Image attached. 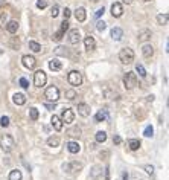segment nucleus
I'll return each mask as SVG.
<instances>
[{"label": "nucleus", "instance_id": "f257e3e1", "mask_svg": "<svg viewBox=\"0 0 169 180\" xmlns=\"http://www.w3.org/2000/svg\"><path fill=\"white\" fill-rule=\"evenodd\" d=\"M16 147V140L11 134H2L0 136V148L5 153H11Z\"/></svg>", "mask_w": 169, "mask_h": 180}, {"label": "nucleus", "instance_id": "f03ea898", "mask_svg": "<svg viewBox=\"0 0 169 180\" xmlns=\"http://www.w3.org/2000/svg\"><path fill=\"white\" fill-rule=\"evenodd\" d=\"M137 85V75L134 72H126L123 75V87L126 90H131Z\"/></svg>", "mask_w": 169, "mask_h": 180}, {"label": "nucleus", "instance_id": "7ed1b4c3", "mask_svg": "<svg viewBox=\"0 0 169 180\" xmlns=\"http://www.w3.org/2000/svg\"><path fill=\"white\" fill-rule=\"evenodd\" d=\"M119 60H120L123 64H131V63L134 61V52H133V49L123 47V49L119 52Z\"/></svg>", "mask_w": 169, "mask_h": 180}, {"label": "nucleus", "instance_id": "20e7f679", "mask_svg": "<svg viewBox=\"0 0 169 180\" xmlns=\"http://www.w3.org/2000/svg\"><path fill=\"white\" fill-rule=\"evenodd\" d=\"M44 96L47 98V101H50V102H57V101L60 99V90H58V87H55V85L47 87V88H46V92H44Z\"/></svg>", "mask_w": 169, "mask_h": 180}, {"label": "nucleus", "instance_id": "39448f33", "mask_svg": "<svg viewBox=\"0 0 169 180\" xmlns=\"http://www.w3.org/2000/svg\"><path fill=\"white\" fill-rule=\"evenodd\" d=\"M47 81V75L44 70H37L34 73V85L35 87H44Z\"/></svg>", "mask_w": 169, "mask_h": 180}, {"label": "nucleus", "instance_id": "423d86ee", "mask_svg": "<svg viewBox=\"0 0 169 180\" xmlns=\"http://www.w3.org/2000/svg\"><path fill=\"white\" fill-rule=\"evenodd\" d=\"M82 168H84V163H82V162H76V160L63 165V169H64L66 172H79Z\"/></svg>", "mask_w": 169, "mask_h": 180}, {"label": "nucleus", "instance_id": "0eeeda50", "mask_svg": "<svg viewBox=\"0 0 169 180\" xmlns=\"http://www.w3.org/2000/svg\"><path fill=\"white\" fill-rule=\"evenodd\" d=\"M67 79H69V82H70L72 85H81V84H82V75H81V72H78V70L69 72Z\"/></svg>", "mask_w": 169, "mask_h": 180}, {"label": "nucleus", "instance_id": "6e6552de", "mask_svg": "<svg viewBox=\"0 0 169 180\" xmlns=\"http://www.w3.org/2000/svg\"><path fill=\"white\" fill-rule=\"evenodd\" d=\"M60 119L63 121V124H72L75 121V112L72 109H64Z\"/></svg>", "mask_w": 169, "mask_h": 180}, {"label": "nucleus", "instance_id": "1a4fd4ad", "mask_svg": "<svg viewBox=\"0 0 169 180\" xmlns=\"http://www.w3.org/2000/svg\"><path fill=\"white\" fill-rule=\"evenodd\" d=\"M22 63H23V66H25L26 69H34L35 64H37V60H35V57H32V55H23Z\"/></svg>", "mask_w": 169, "mask_h": 180}, {"label": "nucleus", "instance_id": "9d476101", "mask_svg": "<svg viewBox=\"0 0 169 180\" xmlns=\"http://www.w3.org/2000/svg\"><path fill=\"white\" fill-rule=\"evenodd\" d=\"M123 14V8H122V5L120 3H117V2H114L113 5H111V16L113 17H120Z\"/></svg>", "mask_w": 169, "mask_h": 180}, {"label": "nucleus", "instance_id": "9b49d317", "mask_svg": "<svg viewBox=\"0 0 169 180\" xmlns=\"http://www.w3.org/2000/svg\"><path fill=\"white\" fill-rule=\"evenodd\" d=\"M84 46H85V50H87V52H91V50L96 47V41H95V38H93L91 35L85 37V38H84Z\"/></svg>", "mask_w": 169, "mask_h": 180}, {"label": "nucleus", "instance_id": "f8f14e48", "mask_svg": "<svg viewBox=\"0 0 169 180\" xmlns=\"http://www.w3.org/2000/svg\"><path fill=\"white\" fill-rule=\"evenodd\" d=\"M79 40H81V34H79V31H78V29H72L70 34H69V41H70L72 44H78Z\"/></svg>", "mask_w": 169, "mask_h": 180}, {"label": "nucleus", "instance_id": "ddd939ff", "mask_svg": "<svg viewBox=\"0 0 169 180\" xmlns=\"http://www.w3.org/2000/svg\"><path fill=\"white\" fill-rule=\"evenodd\" d=\"M78 113L82 118H88L90 116V107L85 102H81V104H78Z\"/></svg>", "mask_w": 169, "mask_h": 180}, {"label": "nucleus", "instance_id": "4468645a", "mask_svg": "<svg viewBox=\"0 0 169 180\" xmlns=\"http://www.w3.org/2000/svg\"><path fill=\"white\" fill-rule=\"evenodd\" d=\"M49 69H50V70H53V72H58V70H61V69H63V63H61L58 58H53V60H50V61H49Z\"/></svg>", "mask_w": 169, "mask_h": 180}, {"label": "nucleus", "instance_id": "2eb2a0df", "mask_svg": "<svg viewBox=\"0 0 169 180\" xmlns=\"http://www.w3.org/2000/svg\"><path fill=\"white\" fill-rule=\"evenodd\" d=\"M50 124H52V127H53L57 131H61V130H63V121L60 119V116L53 115L52 119H50Z\"/></svg>", "mask_w": 169, "mask_h": 180}, {"label": "nucleus", "instance_id": "dca6fc26", "mask_svg": "<svg viewBox=\"0 0 169 180\" xmlns=\"http://www.w3.org/2000/svg\"><path fill=\"white\" fill-rule=\"evenodd\" d=\"M66 147H67L69 153H72V154H76V153H79V151H81V147H79V144H78V142H73V140L67 142V144H66Z\"/></svg>", "mask_w": 169, "mask_h": 180}, {"label": "nucleus", "instance_id": "f3484780", "mask_svg": "<svg viewBox=\"0 0 169 180\" xmlns=\"http://www.w3.org/2000/svg\"><path fill=\"white\" fill-rule=\"evenodd\" d=\"M75 19H76V20H78L79 23L85 22V19H87L85 9H84V8H76V11H75Z\"/></svg>", "mask_w": 169, "mask_h": 180}, {"label": "nucleus", "instance_id": "a211bd4d", "mask_svg": "<svg viewBox=\"0 0 169 180\" xmlns=\"http://www.w3.org/2000/svg\"><path fill=\"white\" fill-rule=\"evenodd\" d=\"M122 37H123V31H122L120 28H113V29H111V38H113L114 41H120Z\"/></svg>", "mask_w": 169, "mask_h": 180}, {"label": "nucleus", "instance_id": "6ab92c4d", "mask_svg": "<svg viewBox=\"0 0 169 180\" xmlns=\"http://www.w3.org/2000/svg\"><path fill=\"white\" fill-rule=\"evenodd\" d=\"M12 101H14L16 106H23V104L26 102V95H25V93H16V95L12 96Z\"/></svg>", "mask_w": 169, "mask_h": 180}, {"label": "nucleus", "instance_id": "aec40b11", "mask_svg": "<svg viewBox=\"0 0 169 180\" xmlns=\"http://www.w3.org/2000/svg\"><path fill=\"white\" fill-rule=\"evenodd\" d=\"M142 54H143L145 58H151V57L154 55V47H152L151 44H143V47H142Z\"/></svg>", "mask_w": 169, "mask_h": 180}, {"label": "nucleus", "instance_id": "412c9836", "mask_svg": "<svg viewBox=\"0 0 169 180\" xmlns=\"http://www.w3.org/2000/svg\"><path fill=\"white\" fill-rule=\"evenodd\" d=\"M6 29H8V32H9V34H16V32L19 31V22H16V20H11V22H8V25H6Z\"/></svg>", "mask_w": 169, "mask_h": 180}, {"label": "nucleus", "instance_id": "4be33fe9", "mask_svg": "<svg viewBox=\"0 0 169 180\" xmlns=\"http://www.w3.org/2000/svg\"><path fill=\"white\" fill-rule=\"evenodd\" d=\"M151 35H152V32L149 29H143V31L139 32V41H146V40L151 38Z\"/></svg>", "mask_w": 169, "mask_h": 180}, {"label": "nucleus", "instance_id": "5701e85b", "mask_svg": "<svg viewBox=\"0 0 169 180\" xmlns=\"http://www.w3.org/2000/svg\"><path fill=\"white\" fill-rule=\"evenodd\" d=\"M107 118H108V113H107V110H99V112L95 115V121H96V122H104Z\"/></svg>", "mask_w": 169, "mask_h": 180}, {"label": "nucleus", "instance_id": "b1692460", "mask_svg": "<svg viewBox=\"0 0 169 180\" xmlns=\"http://www.w3.org/2000/svg\"><path fill=\"white\" fill-rule=\"evenodd\" d=\"M128 147H129V150L136 151V150L140 148V140H139V139H129V140H128Z\"/></svg>", "mask_w": 169, "mask_h": 180}, {"label": "nucleus", "instance_id": "393cba45", "mask_svg": "<svg viewBox=\"0 0 169 180\" xmlns=\"http://www.w3.org/2000/svg\"><path fill=\"white\" fill-rule=\"evenodd\" d=\"M22 177H23V174L19 169H12L9 172V180H22Z\"/></svg>", "mask_w": 169, "mask_h": 180}, {"label": "nucleus", "instance_id": "a878e982", "mask_svg": "<svg viewBox=\"0 0 169 180\" xmlns=\"http://www.w3.org/2000/svg\"><path fill=\"white\" fill-rule=\"evenodd\" d=\"M167 19H169L167 14H158L157 16V23L161 25V26H164V25H167Z\"/></svg>", "mask_w": 169, "mask_h": 180}, {"label": "nucleus", "instance_id": "bb28decb", "mask_svg": "<svg viewBox=\"0 0 169 180\" xmlns=\"http://www.w3.org/2000/svg\"><path fill=\"white\" fill-rule=\"evenodd\" d=\"M95 139H96V142L104 144V142L107 140V133H105V131H98L96 136H95Z\"/></svg>", "mask_w": 169, "mask_h": 180}, {"label": "nucleus", "instance_id": "cd10ccee", "mask_svg": "<svg viewBox=\"0 0 169 180\" xmlns=\"http://www.w3.org/2000/svg\"><path fill=\"white\" fill-rule=\"evenodd\" d=\"M67 134L72 136V137H79V136H81V128H79V127H73V128H70V130L67 131Z\"/></svg>", "mask_w": 169, "mask_h": 180}, {"label": "nucleus", "instance_id": "c85d7f7f", "mask_svg": "<svg viewBox=\"0 0 169 180\" xmlns=\"http://www.w3.org/2000/svg\"><path fill=\"white\" fill-rule=\"evenodd\" d=\"M47 145L49 147H58L60 145V137H57V136H50L49 139H47Z\"/></svg>", "mask_w": 169, "mask_h": 180}, {"label": "nucleus", "instance_id": "c756f323", "mask_svg": "<svg viewBox=\"0 0 169 180\" xmlns=\"http://www.w3.org/2000/svg\"><path fill=\"white\" fill-rule=\"evenodd\" d=\"M29 49H31L32 52H40V50H41V46H40V43H37V41H29Z\"/></svg>", "mask_w": 169, "mask_h": 180}, {"label": "nucleus", "instance_id": "7c9ffc66", "mask_svg": "<svg viewBox=\"0 0 169 180\" xmlns=\"http://www.w3.org/2000/svg\"><path fill=\"white\" fill-rule=\"evenodd\" d=\"M38 116H40V113H38V110H37L35 107L29 109V118H31L32 121H37V119H38Z\"/></svg>", "mask_w": 169, "mask_h": 180}, {"label": "nucleus", "instance_id": "2f4dec72", "mask_svg": "<svg viewBox=\"0 0 169 180\" xmlns=\"http://www.w3.org/2000/svg\"><path fill=\"white\" fill-rule=\"evenodd\" d=\"M136 72H137L142 78H145V76H146V70H145V67H143L142 64H137V66H136Z\"/></svg>", "mask_w": 169, "mask_h": 180}, {"label": "nucleus", "instance_id": "473e14b6", "mask_svg": "<svg viewBox=\"0 0 169 180\" xmlns=\"http://www.w3.org/2000/svg\"><path fill=\"white\" fill-rule=\"evenodd\" d=\"M101 171H102V168H101L99 165L93 166V172H91V175H90V177H91V178H96V177H98V175L101 174Z\"/></svg>", "mask_w": 169, "mask_h": 180}, {"label": "nucleus", "instance_id": "72a5a7b5", "mask_svg": "<svg viewBox=\"0 0 169 180\" xmlns=\"http://www.w3.org/2000/svg\"><path fill=\"white\" fill-rule=\"evenodd\" d=\"M66 98L69 101H73L76 98V92H75V90H67V92H66Z\"/></svg>", "mask_w": 169, "mask_h": 180}, {"label": "nucleus", "instance_id": "f704fd0d", "mask_svg": "<svg viewBox=\"0 0 169 180\" xmlns=\"http://www.w3.org/2000/svg\"><path fill=\"white\" fill-rule=\"evenodd\" d=\"M63 37H64V32H61V31H58V32H55V34H53V37H52V40L58 43V41H61V40H63Z\"/></svg>", "mask_w": 169, "mask_h": 180}, {"label": "nucleus", "instance_id": "c9c22d12", "mask_svg": "<svg viewBox=\"0 0 169 180\" xmlns=\"http://www.w3.org/2000/svg\"><path fill=\"white\" fill-rule=\"evenodd\" d=\"M143 134H145L146 137H152V134H154V128H152L151 125H148V127L145 128V131H143Z\"/></svg>", "mask_w": 169, "mask_h": 180}, {"label": "nucleus", "instance_id": "e433bc0d", "mask_svg": "<svg viewBox=\"0 0 169 180\" xmlns=\"http://www.w3.org/2000/svg\"><path fill=\"white\" fill-rule=\"evenodd\" d=\"M96 29H98L99 32L105 31V29H107V23H105V22H98V23H96Z\"/></svg>", "mask_w": 169, "mask_h": 180}, {"label": "nucleus", "instance_id": "4c0bfd02", "mask_svg": "<svg viewBox=\"0 0 169 180\" xmlns=\"http://www.w3.org/2000/svg\"><path fill=\"white\" fill-rule=\"evenodd\" d=\"M47 6V0H37V8L38 9H44Z\"/></svg>", "mask_w": 169, "mask_h": 180}, {"label": "nucleus", "instance_id": "58836bf2", "mask_svg": "<svg viewBox=\"0 0 169 180\" xmlns=\"http://www.w3.org/2000/svg\"><path fill=\"white\" fill-rule=\"evenodd\" d=\"M58 14H60V8H58V5H53V6H52V9H50V16L55 19Z\"/></svg>", "mask_w": 169, "mask_h": 180}, {"label": "nucleus", "instance_id": "ea45409f", "mask_svg": "<svg viewBox=\"0 0 169 180\" xmlns=\"http://www.w3.org/2000/svg\"><path fill=\"white\" fill-rule=\"evenodd\" d=\"M0 124H2V127H8L9 125V118L8 116H2L0 118Z\"/></svg>", "mask_w": 169, "mask_h": 180}, {"label": "nucleus", "instance_id": "a19ab883", "mask_svg": "<svg viewBox=\"0 0 169 180\" xmlns=\"http://www.w3.org/2000/svg\"><path fill=\"white\" fill-rule=\"evenodd\" d=\"M67 29H69V22H67V20H64V22L61 23V29H60V31L66 34V31H67Z\"/></svg>", "mask_w": 169, "mask_h": 180}, {"label": "nucleus", "instance_id": "79ce46f5", "mask_svg": "<svg viewBox=\"0 0 169 180\" xmlns=\"http://www.w3.org/2000/svg\"><path fill=\"white\" fill-rule=\"evenodd\" d=\"M63 16H64V20H67V19L72 16V11H70L69 8H64V11H63Z\"/></svg>", "mask_w": 169, "mask_h": 180}, {"label": "nucleus", "instance_id": "37998d69", "mask_svg": "<svg viewBox=\"0 0 169 180\" xmlns=\"http://www.w3.org/2000/svg\"><path fill=\"white\" fill-rule=\"evenodd\" d=\"M20 85H22L23 88H28V87H29V82H28V79H26V78H20Z\"/></svg>", "mask_w": 169, "mask_h": 180}, {"label": "nucleus", "instance_id": "c03bdc74", "mask_svg": "<svg viewBox=\"0 0 169 180\" xmlns=\"http://www.w3.org/2000/svg\"><path fill=\"white\" fill-rule=\"evenodd\" d=\"M145 171H146L149 175H152V174H154V168H152L151 165H146V166H145Z\"/></svg>", "mask_w": 169, "mask_h": 180}, {"label": "nucleus", "instance_id": "a18cd8bd", "mask_svg": "<svg viewBox=\"0 0 169 180\" xmlns=\"http://www.w3.org/2000/svg\"><path fill=\"white\" fill-rule=\"evenodd\" d=\"M113 142H114L116 145H120V144H122V137H120V136H114V137H113Z\"/></svg>", "mask_w": 169, "mask_h": 180}, {"label": "nucleus", "instance_id": "49530a36", "mask_svg": "<svg viewBox=\"0 0 169 180\" xmlns=\"http://www.w3.org/2000/svg\"><path fill=\"white\" fill-rule=\"evenodd\" d=\"M104 12H105V8H104V6H102V8H99V9H98V11H96V17H101V16H102V14H104Z\"/></svg>", "mask_w": 169, "mask_h": 180}, {"label": "nucleus", "instance_id": "de8ad7c7", "mask_svg": "<svg viewBox=\"0 0 169 180\" xmlns=\"http://www.w3.org/2000/svg\"><path fill=\"white\" fill-rule=\"evenodd\" d=\"M105 178H107V180H110V168H108V166L105 168Z\"/></svg>", "mask_w": 169, "mask_h": 180}, {"label": "nucleus", "instance_id": "09e8293b", "mask_svg": "<svg viewBox=\"0 0 169 180\" xmlns=\"http://www.w3.org/2000/svg\"><path fill=\"white\" fill-rule=\"evenodd\" d=\"M46 107H47L49 110H53V109H55V102H53V104H46Z\"/></svg>", "mask_w": 169, "mask_h": 180}, {"label": "nucleus", "instance_id": "8fccbe9b", "mask_svg": "<svg viewBox=\"0 0 169 180\" xmlns=\"http://www.w3.org/2000/svg\"><path fill=\"white\" fill-rule=\"evenodd\" d=\"M122 2L126 3V5H131V3H133V0H122Z\"/></svg>", "mask_w": 169, "mask_h": 180}, {"label": "nucleus", "instance_id": "3c124183", "mask_svg": "<svg viewBox=\"0 0 169 180\" xmlns=\"http://www.w3.org/2000/svg\"><path fill=\"white\" fill-rule=\"evenodd\" d=\"M148 101H151V102H152V101H154V95H149V96H148Z\"/></svg>", "mask_w": 169, "mask_h": 180}, {"label": "nucleus", "instance_id": "603ef678", "mask_svg": "<svg viewBox=\"0 0 169 180\" xmlns=\"http://www.w3.org/2000/svg\"><path fill=\"white\" fill-rule=\"evenodd\" d=\"M102 156H104V157H107V156H108V151H104V153H101V157H102Z\"/></svg>", "mask_w": 169, "mask_h": 180}, {"label": "nucleus", "instance_id": "864d4df0", "mask_svg": "<svg viewBox=\"0 0 169 180\" xmlns=\"http://www.w3.org/2000/svg\"><path fill=\"white\" fill-rule=\"evenodd\" d=\"M3 5H5V0H0V8H2Z\"/></svg>", "mask_w": 169, "mask_h": 180}, {"label": "nucleus", "instance_id": "5fc2aeb1", "mask_svg": "<svg viewBox=\"0 0 169 180\" xmlns=\"http://www.w3.org/2000/svg\"><path fill=\"white\" fill-rule=\"evenodd\" d=\"M123 180H128V174H126V172L123 174Z\"/></svg>", "mask_w": 169, "mask_h": 180}, {"label": "nucleus", "instance_id": "6e6d98bb", "mask_svg": "<svg viewBox=\"0 0 169 180\" xmlns=\"http://www.w3.org/2000/svg\"><path fill=\"white\" fill-rule=\"evenodd\" d=\"M91 2H93V3H96V2H99V0H91Z\"/></svg>", "mask_w": 169, "mask_h": 180}, {"label": "nucleus", "instance_id": "4d7b16f0", "mask_svg": "<svg viewBox=\"0 0 169 180\" xmlns=\"http://www.w3.org/2000/svg\"><path fill=\"white\" fill-rule=\"evenodd\" d=\"M143 2H151V0H143Z\"/></svg>", "mask_w": 169, "mask_h": 180}]
</instances>
